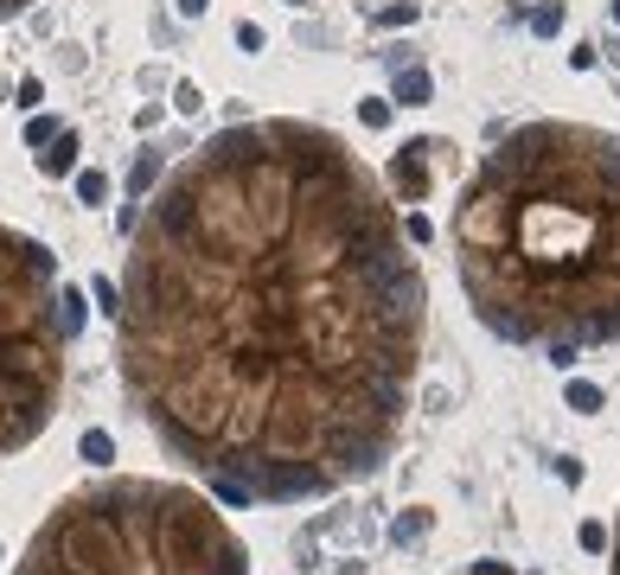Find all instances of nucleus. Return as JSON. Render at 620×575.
I'll list each match as a JSON object with an SVG mask.
<instances>
[{"label": "nucleus", "instance_id": "f257e3e1", "mask_svg": "<svg viewBox=\"0 0 620 575\" xmlns=\"http://www.w3.org/2000/svg\"><path fill=\"white\" fill-rule=\"evenodd\" d=\"M423 269L333 128L237 121L135 224L116 359L141 423L231 505H301L397 455Z\"/></svg>", "mask_w": 620, "mask_h": 575}, {"label": "nucleus", "instance_id": "f03ea898", "mask_svg": "<svg viewBox=\"0 0 620 575\" xmlns=\"http://www.w3.org/2000/svg\"><path fill=\"white\" fill-rule=\"evenodd\" d=\"M455 269L480 327L576 364L620 339V135L525 121L455 205Z\"/></svg>", "mask_w": 620, "mask_h": 575}, {"label": "nucleus", "instance_id": "7ed1b4c3", "mask_svg": "<svg viewBox=\"0 0 620 575\" xmlns=\"http://www.w3.org/2000/svg\"><path fill=\"white\" fill-rule=\"evenodd\" d=\"M13 575H249V550L199 486L128 473L64 492Z\"/></svg>", "mask_w": 620, "mask_h": 575}, {"label": "nucleus", "instance_id": "20e7f679", "mask_svg": "<svg viewBox=\"0 0 620 575\" xmlns=\"http://www.w3.org/2000/svg\"><path fill=\"white\" fill-rule=\"evenodd\" d=\"M71 313L58 295V256L0 224V455L32 448L64 391Z\"/></svg>", "mask_w": 620, "mask_h": 575}, {"label": "nucleus", "instance_id": "39448f33", "mask_svg": "<svg viewBox=\"0 0 620 575\" xmlns=\"http://www.w3.org/2000/svg\"><path fill=\"white\" fill-rule=\"evenodd\" d=\"M71 167H77V135H71V128H58L52 153H39V173H45V180H58V173H71Z\"/></svg>", "mask_w": 620, "mask_h": 575}, {"label": "nucleus", "instance_id": "423d86ee", "mask_svg": "<svg viewBox=\"0 0 620 575\" xmlns=\"http://www.w3.org/2000/svg\"><path fill=\"white\" fill-rule=\"evenodd\" d=\"M397 96H404L409 109H416V103H429V71H404V77H397Z\"/></svg>", "mask_w": 620, "mask_h": 575}, {"label": "nucleus", "instance_id": "0eeeda50", "mask_svg": "<svg viewBox=\"0 0 620 575\" xmlns=\"http://www.w3.org/2000/svg\"><path fill=\"white\" fill-rule=\"evenodd\" d=\"M77 199H84V205H103V199H109V180H103V173H77Z\"/></svg>", "mask_w": 620, "mask_h": 575}, {"label": "nucleus", "instance_id": "6e6552de", "mask_svg": "<svg viewBox=\"0 0 620 575\" xmlns=\"http://www.w3.org/2000/svg\"><path fill=\"white\" fill-rule=\"evenodd\" d=\"M26 141H32V148H45V141H58V121L32 116V128H26Z\"/></svg>", "mask_w": 620, "mask_h": 575}, {"label": "nucleus", "instance_id": "1a4fd4ad", "mask_svg": "<svg viewBox=\"0 0 620 575\" xmlns=\"http://www.w3.org/2000/svg\"><path fill=\"white\" fill-rule=\"evenodd\" d=\"M569 403H576V409H601V391H595V384H569Z\"/></svg>", "mask_w": 620, "mask_h": 575}, {"label": "nucleus", "instance_id": "9d476101", "mask_svg": "<svg viewBox=\"0 0 620 575\" xmlns=\"http://www.w3.org/2000/svg\"><path fill=\"white\" fill-rule=\"evenodd\" d=\"M531 26H537V32H563V7H544V13H537Z\"/></svg>", "mask_w": 620, "mask_h": 575}, {"label": "nucleus", "instance_id": "9b49d317", "mask_svg": "<svg viewBox=\"0 0 620 575\" xmlns=\"http://www.w3.org/2000/svg\"><path fill=\"white\" fill-rule=\"evenodd\" d=\"M461 575H519L512 563H473V569H461Z\"/></svg>", "mask_w": 620, "mask_h": 575}, {"label": "nucleus", "instance_id": "f8f14e48", "mask_svg": "<svg viewBox=\"0 0 620 575\" xmlns=\"http://www.w3.org/2000/svg\"><path fill=\"white\" fill-rule=\"evenodd\" d=\"M32 0H0V20H13V13H26Z\"/></svg>", "mask_w": 620, "mask_h": 575}, {"label": "nucleus", "instance_id": "ddd939ff", "mask_svg": "<svg viewBox=\"0 0 620 575\" xmlns=\"http://www.w3.org/2000/svg\"><path fill=\"white\" fill-rule=\"evenodd\" d=\"M608 575H620V518H614V563H608Z\"/></svg>", "mask_w": 620, "mask_h": 575}, {"label": "nucleus", "instance_id": "4468645a", "mask_svg": "<svg viewBox=\"0 0 620 575\" xmlns=\"http://www.w3.org/2000/svg\"><path fill=\"white\" fill-rule=\"evenodd\" d=\"M180 7H186V13H205V0H180Z\"/></svg>", "mask_w": 620, "mask_h": 575}, {"label": "nucleus", "instance_id": "2eb2a0df", "mask_svg": "<svg viewBox=\"0 0 620 575\" xmlns=\"http://www.w3.org/2000/svg\"><path fill=\"white\" fill-rule=\"evenodd\" d=\"M614 20H620V0H614Z\"/></svg>", "mask_w": 620, "mask_h": 575}]
</instances>
